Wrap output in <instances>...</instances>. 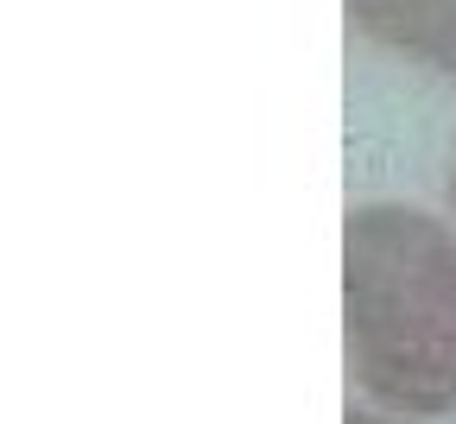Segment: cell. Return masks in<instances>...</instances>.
I'll list each match as a JSON object with an SVG mask.
<instances>
[{
	"mask_svg": "<svg viewBox=\"0 0 456 424\" xmlns=\"http://www.w3.org/2000/svg\"><path fill=\"white\" fill-rule=\"evenodd\" d=\"M342 374L368 405L456 418V222L368 197L342 216Z\"/></svg>",
	"mask_w": 456,
	"mask_h": 424,
	"instance_id": "6da1fadb",
	"label": "cell"
},
{
	"mask_svg": "<svg viewBox=\"0 0 456 424\" xmlns=\"http://www.w3.org/2000/svg\"><path fill=\"white\" fill-rule=\"evenodd\" d=\"M342 20L362 45L456 83V0H342Z\"/></svg>",
	"mask_w": 456,
	"mask_h": 424,
	"instance_id": "7a4b0ae2",
	"label": "cell"
},
{
	"mask_svg": "<svg viewBox=\"0 0 456 424\" xmlns=\"http://www.w3.org/2000/svg\"><path fill=\"white\" fill-rule=\"evenodd\" d=\"M342 424H425V418H406V412H387V405H349V412H342Z\"/></svg>",
	"mask_w": 456,
	"mask_h": 424,
	"instance_id": "3957f363",
	"label": "cell"
},
{
	"mask_svg": "<svg viewBox=\"0 0 456 424\" xmlns=\"http://www.w3.org/2000/svg\"><path fill=\"white\" fill-rule=\"evenodd\" d=\"M444 209L456 222V134H450V152H444Z\"/></svg>",
	"mask_w": 456,
	"mask_h": 424,
	"instance_id": "277c9868",
	"label": "cell"
}]
</instances>
